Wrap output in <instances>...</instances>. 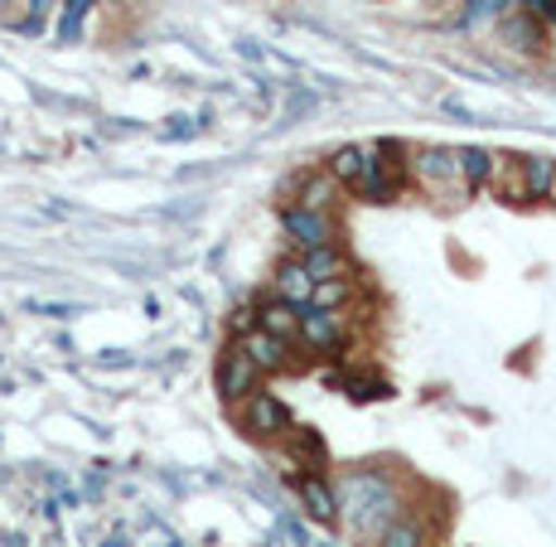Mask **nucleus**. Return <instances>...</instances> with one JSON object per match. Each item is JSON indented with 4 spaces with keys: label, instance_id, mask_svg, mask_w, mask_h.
<instances>
[{
    "label": "nucleus",
    "instance_id": "f257e3e1",
    "mask_svg": "<svg viewBox=\"0 0 556 547\" xmlns=\"http://www.w3.org/2000/svg\"><path fill=\"white\" fill-rule=\"evenodd\" d=\"M397 489L382 470H349L339 480V519L358 533V538H382L392 523L402 519Z\"/></svg>",
    "mask_w": 556,
    "mask_h": 547
},
{
    "label": "nucleus",
    "instance_id": "f03ea898",
    "mask_svg": "<svg viewBox=\"0 0 556 547\" xmlns=\"http://www.w3.org/2000/svg\"><path fill=\"white\" fill-rule=\"evenodd\" d=\"M238 422H242V432L256 436V442H281V436L295 432V422H291V412H286V402L271 398V393H262V388H256L252 398L238 407Z\"/></svg>",
    "mask_w": 556,
    "mask_h": 547
},
{
    "label": "nucleus",
    "instance_id": "7ed1b4c3",
    "mask_svg": "<svg viewBox=\"0 0 556 547\" xmlns=\"http://www.w3.org/2000/svg\"><path fill=\"white\" fill-rule=\"evenodd\" d=\"M256 388H262V369L248 359V349L242 345H228L223 349V359H218V398L242 407Z\"/></svg>",
    "mask_w": 556,
    "mask_h": 547
},
{
    "label": "nucleus",
    "instance_id": "20e7f679",
    "mask_svg": "<svg viewBox=\"0 0 556 547\" xmlns=\"http://www.w3.org/2000/svg\"><path fill=\"white\" fill-rule=\"evenodd\" d=\"M281 228H286V238L305 252H319V248H334V223H329V213H319V209H301V203H291V209L281 213Z\"/></svg>",
    "mask_w": 556,
    "mask_h": 547
},
{
    "label": "nucleus",
    "instance_id": "39448f33",
    "mask_svg": "<svg viewBox=\"0 0 556 547\" xmlns=\"http://www.w3.org/2000/svg\"><path fill=\"white\" fill-rule=\"evenodd\" d=\"M315 276H309L305 257H286L281 266H276V300H286V306L295 310H309V300H315Z\"/></svg>",
    "mask_w": 556,
    "mask_h": 547
},
{
    "label": "nucleus",
    "instance_id": "423d86ee",
    "mask_svg": "<svg viewBox=\"0 0 556 547\" xmlns=\"http://www.w3.org/2000/svg\"><path fill=\"white\" fill-rule=\"evenodd\" d=\"M238 345L248 349V359L262 369V378H266V373H291L295 369L291 345H286V339H276V335H266V330H252V335L238 339Z\"/></svg>",
    "mask_w": 556,
    "mask_h": 547
},
{
    "label": "nucleus",
    "instance_id": "0eeeda50",
    "mask_svg": "<svg viewBox=\"0 0 556 547\" xmlns=\"http://www.w3.org/2000/svg\"><path fill=\"white\" fill-rule=\"evenodd\" d=\"M295 495H301V504L309 509V519L319 523H339V489L329 485L319 470H309V475L295 480Z\"/></svg>",
    "mask_w": 556,
    "mask_h": 547
},
{
    "label": "nucleus",
    "instance_id": "6e6552de",
    "mask_svg": "<svg viewBox=\"0 0 556 547\" xmlns=\"http://www.w3.org/2000/svg\"><path fill=\"white\" fill-rule=\"evenodd\" d=\"M301 339L309 349H325V353H334L339 345H344V325H339V315L334 310H301Z\"/></svg>",
    "mask_w": 556,
    "mask_h": 547
},
{
    "label": "nucleus",
    "instance_id": "1a4fd4ad",
    "mask_svg": "<svg viewBox=\"0 0 556 547\" xmlns=\"http://www.w3.org/2000/svg\"><path fill=\"white\" fill-rule=\"evenodd\" d=\"M498 35H504V45L518 49V53H542L547 49V29H542L532 15H508L504 25H498Z\"/></svg>",
    "mask_w": 556,
    "mask_h": 547
},
{
    "label": "nucleus",
    "instance_id": "9d476101",
    "mask_svg": "<svg viewBox=\"0 0 556 547\" xmlns=\"http://www.w3.org/2000/svg\"><path fill=\"white\" fill-rule=\"evenodd\" d=\"M256 315H262V330H266V335L286 339V345H291V339H301V310L286 306V300H271V306H262Z\"/></svg>",
    "mask_w": 556,
    "mask_h": 547
},
{
    "label": "nucleus",
    "instance_id": "9b49d317",
    "mask_svg": "<svg viewBox=\"0 0 556 547\" xmlns=\"http://www.w3.org/2000/svg\"><path fill=\"white\" fill-rule=\"evenodd\" d=\"M522 189H528V199H547L556 189V160L552 156H522Z\"/></svg>",
    "mask_w": 556,
    "mask_h": 547
},
{
    "label": "nucleus",
    "instance_id": "f8f14e48",
    "mask_svg": "<svg viewBox=\"0 0 556 547\" xmlns=\"http://www.w3.org/2000/svg\"><path fill=\"white\" fill-rule=\"evenodd\" d=\"M368 156H372V150H363V146H344V150H334V156H329V175H334L339 185L354 189L358 179H363V170H368Z\"/></svg>",
    "mask_w": 556,
    "mask_h": 547
},
{
    "label": "nucleus",
    "instance_id": "ddd939ff",
    "mask_svg": "<svg viewBox=\"0 0 556 547\" xmlns=\"http://www.w3.org/2000/svg\"><path fill=\"white\" fill-rule=\"evenodd\" d=\"M286 446H291V456L301 460V470H325V442H319L315 432H309V426H295L291 436H286Z\"/></svg>",
    "mask_w": 556,
    "mask_h": 547
},
{
    "label": "nucleus",
    "instance_id": "4468645a",
    "mask_svg": "<svg viewBox=\"0 0 556 547\" xmlns=\"http://www.w3.org/2000/svg\"><path fill=\"white\" fill-rule=\"evenodd\" d=\"M305 266H309V276H315V282H339V276L349 272V262H344V252H339V248L305 252Z\"/></svg>",
    "mask_w": 556,
    "mask_h": 547
},
{
    "label": "nucleus",
    "instance_id": "2eb2a0df",
    "mask_svg": "<svg viewBox=\"0 0 556 547\" xmlns=\"http://www.w3.org/2000/svg\"><path fill=\"white\" fill-rule=\"evenodd\" d=\"M339 199V179L334 175H315V179H305L301 185V209H319V213H329V203Z\"/></svg>",
    "mask_w": 556,
    "mask_h": 547
},
{
    "label": "nucleus",
    "instance_id": "dca6fc26",
    "mask_svg": "<svg viewBox=\"0 0 556 547\" xmlns=\"http://www.w3.org/2000/svg\"><path fill=\"white\" fill-rule=\"evenodd\" d=\"M349 296H354V286H349V276H339V282H319L309 306H315V310H334V315H339V310L349 306Z\"/></svg>",
    "mask_w": 556,
    "mask_h": 547
},
{
    "label": "nucleus",
    "instance_id": "f3484780",
    "mask_svg": "<svg viewBox=\"0 0 556 547\" xmlns=\"http://www.w3.org/2000/svg\"><path fill=\"white\" fill-rule=\"evenodd\" d=\"M378 547H426V529L416 519H397L388 533L378 538Z\"/></svg>",
    "mask_w": 556,
    "mask_h": 547
},
{
    "label": "nucleus",
    "instance_id": "a211bd4d",
    "mask_svg": "<svg viewBox=\"0 0 556 547\" xmlns=\"http://www.w3.org/2000/svg\"><path fill=\"white\" fill-rule=\"evenodd\" d=\"M508 0H465V25H484V20L504 15Z\"/></svg>",
    "mask_w": 556,
    "mask_h": 547
},
{
    "label": "nucleus",
    "instance_id": "6ab92c4d",
    "mask_svg": "<svg viewBox=\"0 0 556 547\" xmlns=\"http://www.w3.org/2000/svg\"><path fill=\"white\" fill-rule=\"evenodd\" d=\"M459 175H465L469 185H479V179L489 175V156H484V150H459Z\"/></svg>",
    "mask_w": 556,
    "mask_h": 547
},
{
    "label": "nucleus",
    "instance_id": "aec40b11",
    "mask_svg": "<svg viewBox=\"0 0 556 547\" xmlns=\"http://www.w3.org/2000/svg\"><path fill=\"white\" fill-rule=\"evenodd\" d=\"M92 10V0H68V10H63V39H78L83 35V15Z\"/></svg>",
    "mask_w": 556,
    "mask_h": 547
},
{
    "label": "nucleus",
    "instance_id": "412c9836",
    "mask_svg": "<svg viewBox=\"0 0 556 547\" xmlns=\"http://www.w3.org/2000/svg\"><path fill=\"white\" fill-rule=\"evenodd\" d=\"M528 10H532V15H547L556 25V0H528Z\"/></svg>",
    "mask_w": 556,
    "mask_h": 547
}]
</instances>
